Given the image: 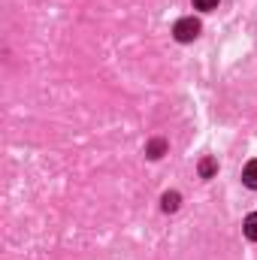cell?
I'll use <instances>...</instances> for the list:
<instances>
[{"instance_id":"6da1fadb","label":"cell","mask_w":257,"mask_h":260,"mask_svg":"<svg viewBox=\"0 0 257 260\" xmlns=\"http://www.w3.org/2000/svg\"><path fill=\"white\" fill-rule=\"evenodd\" d=\"M200 30H203V27H200V21L191 15V18H179V21H176L173 37H176L179 43H194V40L200 37Z\"/></svg>"},{"instance_id":"7a4b0ae2","label":"cell","mask_w":257,"mask_h":260,"mask_svg":"<svg viewBox=\"0 0 257 260\" xmlns=\"http://www.w3.org/2000/svg\"><path fill=\"white\" fill-rule=\"evenodd\" d=\"M242 182H245L251 191H257V160H248V164H245V170H242Z\"/></svg>"},{"instance_id":"3957f363","label":"cell","mask_w":257,"mask_h":260,"mask_svg":"<svg viewBox=\"0 0 257 260\" xmlns=\"http://www.w3.org/2000/svg\"><path fill=\"white\" fill-rule=\"evenodd\" d=\"M179 203H182V197L176 194V191H167V194L160 197V209H164V212H176Z\"/></svg>"},{"instance_id":"277c9868","label":"cell","mask_w":257,"mask_h":260,"mask_svg":"<svg viewBox=\"0 0 257 260\" xmlns=\"http://www.w3.org/2000/svg\"><path fill=\"white\" fill-rule=\"evenodd\" d=\"M164 151H167V142H164V139H151V142L145 145V154H148L151 160H157V157H164Z\"/></svg>"},{"instance_id":"5b68a950","label":"cell","mask_w":257,"mask_h":260,"mask_svg":"<svg viewBox=\"0 0 257 260\" xmlns=\"http://www.w3.org/2000/svg\"><path fill=\"white\" fill-rule=\"evenodd\" d=\"M215 173H218V160H215V157H203V160H200V176H203V179H212Z\"/></svg>"},{"instance_id":"8992f818","label":"cell","mask_w":257,"mask_h":260,"mask_svg":"<svg viewBox=\"0 0 257 260\" xmlns=\"http://www.w3.org/2000/svg\"><path fill=\"white\" fill-rule=\"evenodd\" d=\"M242 230H245V236H248L251 242H257V212H251V215L245 218V227H242Z\"/></svg>"},{"instance_id":"52a82bcc","label":"cell","mask_w":257,"mask_h":260,"mask_svg":"<svg viewBox=\"0 0 257 260\" xmlns=\"http://www.w3.org/2000/svg\"><path fill=\"white\" fill-rule=\"evenodd\" d=\"M218 3H221V0H194V6H197V9H203V12L218 9Z\"/></svg>"}]
</instances>
